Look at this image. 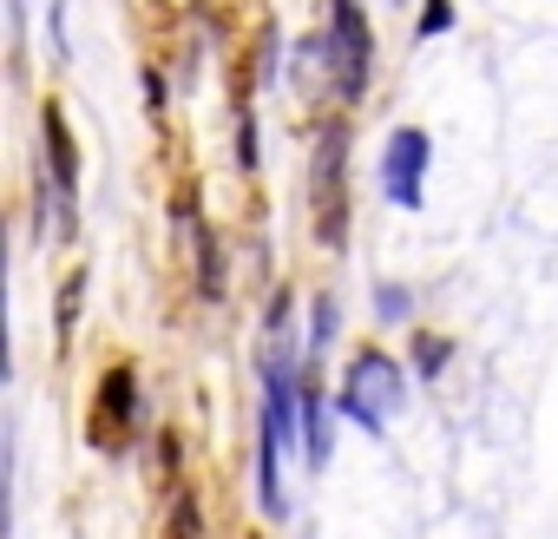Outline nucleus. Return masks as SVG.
Returning a JSON list of instances; mask_svg holds the SVG:
<instances>
[{"label":"nucleus","mask_w":558,"mask_h":539,"mask_svg":"<svg viewBox=\"0 0 558 539\" xmlns=\"http://www.w3.org/2000/svg\"><path fill=\"white\" fill-rule=\"evenodd\" d=\"M329 336H336V303H329V297H323V303H316V349H323V343H329Z\"/></svg>","instance_id":"nucleus-10"},{"label":"nucleus","mask_w":558,"mask_h":539,"mask_svg":"<svg viewBox=\"0 0 558 539\" xmlns=\"http://www.w3.org/2000/svg\"><path fill=\"white\" fill-rule=\"evenodd\" d=\"M342 145H349V132H342V125H329V132H323V158H316V178H310V191H316V217H323V243H342V237H349V197H342Z\"/></svg>","instance_id":"nucleus-2"},{"label":"nucleus","mask_w":558,"mask_h":539,"mask_svg":"<svg viewBox=\"0 0 558 539\" xmlns=\"http://www.w3.org/2000/svg\"><path fill=\"white\" fill-rule=\"evenodd\" d=\"M171 539H197V506L178 493V513H171Z\"/></svg>","instance_id":"nucleus-8"},{"label":"nucleus","mask_w":558,"mask_h":539,"mask_svg":"<svg viewBox=\"0 0 558 539\" xmlns=\"http://www.w3.org/2000/svg\"><path fill=\"white\" fill-rule=\"evenodd\" d=\"M453 27V8H447V0H434V14L421 21V34H447Z\"/></svg>","instance_id":"nucleus-11"},{"label":"nucleus","mask_w":558,"mask_h":539,"mask_svg":"<svg viewBox=\"0 0 558 539\" xmlns=\"http://www.w3.org/2000/svg\"><path fill=\"white\" fill-rule=\"evenodd\" d=\"M381 316H388V323H401V316H408V290H395V284H388V290H381Z\"/></svg>","instance_id":"nucleus-9"},{"label":"nucleus","mask_w":558,"mask_h":539,"mask_svg":"<svg viewBox=\"0 0 558 539\" xmlns=\"http://www.w3.org/2000/svg\"><path fill=\"white\" fill-rule=\"evenodd\" d=\"M80 290H86V277L73 270V284H66V297H60V343L73 336V310H80Z\"/></svg>","instance_id":"nucleus-7"},{"label":"nucleus","mask_w":558,"mask_h":539,"mask_svg":"<svg viewBox=\"0 0 558 539\" xmlns=\"http://www.w3.org/2000/svg\"><path fill=\"white\" fill-rule=\"evenodd\" d=\"M132 428V369H112L106 388H99V415H93V441L99 447H119Z\"/></svg>","instance_id":"nucleus-6"},{"label":"nucleus","mask_w":558,"mask_h":539,"mask_svg":"<svg viewBox=\"0 0 558 539\" xmlns=\"http://www.w3.org/2000/svg\"><path fill=\"white\" fill-rule=\"evenodd\" d=\"M40 132H47L53 178H60V237H73V178H80V165H73V132H66V112H60V106H47V112H40Z\"/></svg>","instance_id":"nucleus-5"},{"label":"nucleus","mask_w":558,"mask_h":539,"mask_svg":"<svg viewBox=\"0 0 558 539\" xmlns=\"http://www.w3.org/2000/svg\"><path fill=\"white\" fill-rule=\"evenodd\" d=\"M414 362H421V369H440V362H447V343H414Z\"/></svg>","instance_id":"nucleus-12"},{"label":"nucleus","mask_w":558,"mask_h":539,"mask_svg":"<svg viewBox=\"0 0 558 539\" xmlns=\"http://www.w3.org/2000/svg\"><path fill=\"white\" fill-rule=\"evenodd\" d=\"M368 60H375V40H368V27H362V8H355V0H336V67H342V99H362Z\"/></svg>","instance_id":"nucleus-4"},{"label":"nucleus","mask_w":558,"mask_h":539,"mask_svg":"<svg viewBox=\"0 0 558 539\" xmlns=\"http://www.w3.org/2000/svg\"><path fill=\"white\" fill-rule=\"evenodd\" d=\"M401 395H408V382H401V369H395L381 349H362V356L349 362V375H342V415L362 421L368 434H381V428L401 415Z\"/></svg>","instance_id":"nucleus-1"},{"label":"nucleus","mask_w":558,"mask_h":539,"mask_svg":"<svg viewBox=\"0 0 558 539\" xmlns=\"http://www.w3.org/2000/svg\"><path fill=\"white\" fill-rule=\"evenodd\" d=\"M427 158H434V145H427V132H421V125H401V132L388 139L381 184H388V197H395L401 211H421V178H427Z\"/></svg>","instance_id":"nucleus-3"}]
</instances>
